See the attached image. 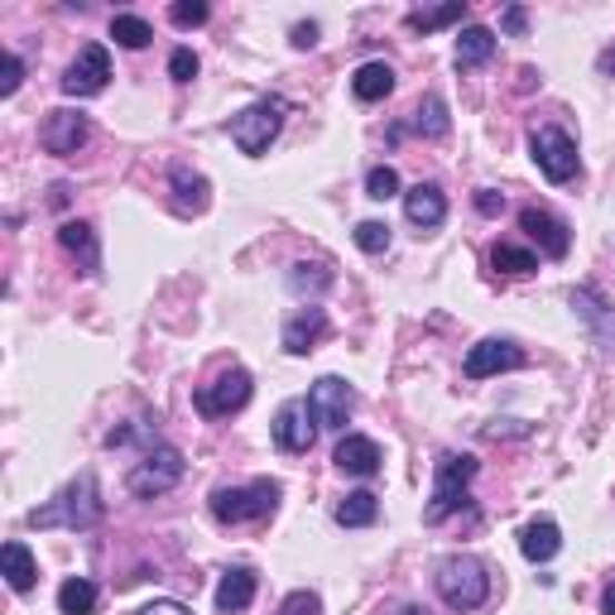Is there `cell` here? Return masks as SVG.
<instances>
[{
  "instance_id": "1",
  "label": "cell",
  "mask_w": 615,
  "mask_h": 615,
  "mask_svg": "<svg viewBox=\"0 0 615 615\" xmlns=\"http://www.w3.org/2000/svg\"><path fill=\"white\" fill-rule=\"evenodd\" d=\"M101 515H107V505H101L97 472H78L49 505L29 510V524L34 530H92V524H101Z\"/></svg>"
},
{
  "instance_id": "2",
  "label": "cell",
  "mask_w": 615,
  "mask_h": 615,
  "mask_svg": "<svg viewBox=\"0 0 615 615\" xmlns=\"http://www.w3.org/2000/svg\"><path fill=\"white\" fill-rule=\"evenodd\" d=\"M280 481L270 476H255L245 486H216L212 491V520L216 524H255V520H270L280 510Z\"/></svg>"
},
{
  "instance_id": "3",
  "label": "cell",
  "mask_w": 615,
  "mask_h": 615,
  "mask_svg": "<svg viewBox=\"0 0 615 615\" xmlns=\"http://www.w3.org/2000/svg\"><path fill=\"white\" fill-rule=\"evenodd\" d=\"M437 596L452 611H481L491 602V567L472 558V553H452V558L437 563Z\"/></svg>"
},
{
  "instance_id": "4",
  "label": "cell",
  "mask_w": 615,
  "mask_h": 615,
  "mask_svg": "<svg viewBox=\"0 0 615 615\" xmlns=\"http://www.w3.org/2000/svg\"><path fill=\"white\" fill-rule=\"evenodd\" d=\"M472 481H476L472 452H443V457L433 462V495H429V505H423V524H443L447 515H457Z\"/></svg>"
},
{
  "instance_id": "5",
  "label": "cell",
  "mask_w": 615,
  "mask_h": 615,
  "mask_svg": "<svg viewBox=\"0 0 615 615\" xmlns=\"http://www.w3.org/2000/svg\"><path fill=\"white\" fill-rule=\"evenodd\" d=\"M284 115H289V101H284V97H260V101H251L245 111L231 115V121H226V135L236 140L241 154H265L270 140L284 130Z\"/></svg>"
},
{
  "instance_id": "6",
  "label": "cell",
  "mask_w": 615,
  "mask_h": 615,
  "mask_svg": "<svg viewBox=\"0 0 615 615\" xmlns=\"http://www.w3.org/2000/svg\"><path fill=\"white\" fill-rule=\"evenodd\" d=\"M183 472H188L183 452L173 447V443H154L135 466H130L125 486H130V495H144V501H154V495H169L173 486H179Z\"/></svg>"
},
{
  "instance_id": "7",
  "label": "cell",
  "mask_w": 615,
  "mask_h": 615,
  "mask_svg": "<svg viewBox=\"0 0 615 615\" xmlns=\"http://www.w3.org/2000/svg\"><path fill=\"white\" fill-rule=\"evenodd\" d=\"M530 154H534V164L544 169L548 183H573L577 169H582L577 140L567 135L563 125H538V130H530Z\"/></svg>"
},
{
  "instance_id": "8",
  "label": "cell",
  "mask_w": 615,
  "mask_h": 615,
  "mask_svg": "<svg viewBox=\"0 0 615 615\" xmlns=\"http://www.w3.org/2000/svg\"><path fill=\"white\" fill-rule=\"evenodd\" d=\"M251 394H255L251 371L231 365V371H222V375L212 380V385H198L193 404H198V414H202V419H231V414H241V409L251 404Z\"/></svg>"
},
{
  "instance_id": "9",
  "label": "cell",
  "mask_w": 615,
  "mask_h": 615,
  "mask_svg": "<svg viewBox=\"0 0 615 615\" xmlns=\"http://www.w3.org/2000/svg\"><path fill=\"white\" fill-rule=\"evenodd\" d=\"M308 414H313L317 429H346L351 409H356V390L346 385L342 375H322L313 390H308Z\"/></svg>"
},
{
  "instance_id": "10",
  "label": "cell",
  "mask_w": 615,
  "mask_h": 615,
  "mask_svg": "<svg viewBox=\"0 0 615 615\" xmlns=\"http://www.w3.org/2000/svg\"><path fill=\"white\" fill-rule=\"evenodd\" d=\"M107 82H111V53L101 43H87L63 72L68 97H97V92H107Z\"/></svg>"
},
{
  "instance_id": "11",
  "label": "cell",
  "mask_w": 615,
  "mask_h": 615,
  "mask_svg": "<svg viewBox=\"0 0 615 615\" xmlns=\"http://www.w3.org/2000/svg\"><path fill=\"white\" fill-rule=\"evenodd\" d=\"M87 135H92V121L82 111H49L39 125V144L49 154H78Z\"/></svg>"
},
{
  "instance_id": "12",
  "label": "cell",
  "mask_w": 615,
  "mask_h": 615,
  "mask_svg": "<svg viewBox=\"0 0 615 615\" xmlns=\"http://www.w3.org/2000/svg\"><path fill=\"white\" fill-rule=\"evenodd\" d=\"M524 365V351L515 342H505V336H486V342H476L466 351L462 371L466 380H486V375H501V371H520Z\"/></svg>"
},
{
  "instance_id": "13",
  "label": "cell",
  "mask_w": 615,
  "mask_h": 615,
  "mask_svg": "<svg viewBox=\"0 0 615 615\" xmlns=\"http://www.w3.org/2000/svg\"><path fill=\"white\" fill-rule=\"evenodd\" d=\"M520 226L538 241V251H544L548 260H563L567 251H573V231H567L563 216H553L548 208H524L520 212Z\"/></svg>"
},
{
  "instance_id": "14",
  "label": "cell",
  "mask_w": 615,
  "mask_h": 615,
  "mask_svg": "<svg viewBox=\"0 0 615 615\" xmlns=\"http://www.w3.org/2000/svg\"><path fill=\"white\" fill-rule=\"evenodd\" d=\"M332 462H336V472H342V476H361V481H365V476L380 472V462H385V457H380V443H375V437L346 433L342 443H336Z\"/></svg>"
},
{
  "instance_id": "15",
  "label": "cell",
  "mask_w": 615,
  "mask_h": 615,
  "mask_svg": "<svg viewBox=\"0 0 615 615\" xmlns=\"http://www.w3.org/2000/svg\"><path fill=\"white\" fill-rule=\"evenodd\" d=\"M313 437H317V423H313V414H308V404L289 400L280 409V419H274V443H280L284 452H308Z\"/></svg>"
},
{
  "instance_id": "16",
  "label": "cell",
  "mask_w": 615,
  "mask_h": 615,
  "mask_svg": "<svg viewBox=\"0 0 615 615\" xmlns=\"http://www.w3.org/2000/svg\"><path fill=\"white\" fill-rule=\"evenodd\" d=\"M573 313L592 327V336L602 342V351H615V308L596 294L592 284L587 289H573Z\"/></svg>"
},
{
  "instance_id": "17",
  "label": "cell",
  "mask_w": 615,
  "mask_h": 615,
  "mask_svg": "<svg viewBox=\"0 0 615 615\" xmlns=\"http://www.w3.org/2000/svg\"><path fill=\"white\" fill-rule=\"evenodd\" d=\"M404 216L414 222L419 231H437L447 222V198H443V188L437 183H414L404 193Z\"/></svg>"
},
{
  "instance_id": "18",
  "label": "cell",
  "mask_w": 615,
  "mask_h": 615,
  "mask_svg": "<svg viewBox=\"0 0 615 615\" xmlns=\"http://www.w3.org/2000/svg\"><path fill=\"white\" fill-rule=\"evenodd\" d=\"M322 336H327V313H322L317 303H308L303 313H294L284 322V351L289 356H308Z\"/></svg>"
},
{
  "instance_id": "19",
  "label": "cell",
  "mask_w": 615,
  "mask_h": 615,
  "mask_svg": "<svg viewBox=\"0 0 615 615\" xmlns=\"http://www.w3.org/2000/svg\"><path fill=\"white\" fill-rule=\"evenodd\" d=\"M558 548H563V530H558V520H530L520 530V553L530 563H548V558H558Z\"/></svg>"
},
{
  "instance_id": "20",
  "label": "cell",
  "mask_w": 615,
  "mask_h": 615,
  "mask_svg": "<svg viewBox=\"0 0 615 615\" xmlns=\"http://www.w3.org/2000/svg\"><path fill=\"white\" fill-rule=\"evenodd\" d=\"M255 587H260V577L251 567H231L222 577V587H216V615H241L255 602Z\"/></svg>"
},
{
  "instance_id": "21",
  "label": "cell",
  "mask_w": 615,
  "mask_h": 615,
  "mask_svg": "<svg viewBox=\"0 0 615 615\" xmlns=\"http://www.w3.org/2000/svg\"><path fill=\"white\" fill-rule=\"evenodd\" d=\"M58 245H63L72 260H82L87 274H101V245H97V231L87 222H63V226H58Z\"/></svg>"
},
{
  "instance_id": "22",
  "label": "cell",
  "mask_w": 615,
  "mask_h": 615,
  "mask_svg": "<svg viewBox=\"0 0 615 615\" xmlns=\"http://www.w3.org/2000/svg\"><path fill=\"white\" fill-rule=\"evenodd\" d=\"M169 183H173V193H179V212H183V216L208 212V179H202V173L173 164V169H169Z\"/></svg>"
},
{
  "instance_id": "23",
  "label": "cell",
  "mask_w": 615,
  "mask_h": 615,
  "mask_svg": "<svg viewBox=\"0 0 615 615\" xmlns=\"http://www.w3.org/2000/svg\"><path fill=\"white\" fill-rule=\"evenodd\" d=\"M452 58H457V68H462V72H466V68L491 63V58H495V34H491L486 24H466L462 34H457V53H452Z\"/></svg>"
},
{
  "instance_id": "24",
  "label": "cell",
  "mask_w": 615,
  "mask_h": 615,
  "mask_svg": "<svg viewBox=\"0 0 615 615\" xmlns=\"http://www.w3.org/2000/svg\"><path fill=\"white\" fill-rule=\"evenodd\" d=\"M351 92H356V101H385L394 92V68L390 63H361L356 72H351Z\"/></svg>"
},
{
  "instance_id": "25",
  "label": "cell",
  "mask_w": 615,
  "mask_h": 615,
  "mask_svg": "<svg viewBox=\"0 0 615 615\" xmlns=\"http://www.w3.org/2000/svg\"><path fill=\"white\" fill-rule=\"evenodd\" d=\"M332 520L342 524V530H371V524L380 520V501L371 491H351L346 501L332 510Z\"/></svg>"
},
{
  "instance_id": "26",
  "label": "cell",
  "mask_w": 615,
  "mask_h": 615,
  "mask_svg": "<svg viewBox=\"0 0 615 615\" xmlns=\"http://www.w3.org/2000/svg\"><path fill=\"white\" fill-rule=\"evenodd\" d=\"M414 130L423 140H443L447 130H452V115H447V101L437 97V92H429L419 101V111H414Z\"/></svg>"
},
{
  "instance_id": "27",
  "label": "cell",
  "mask_w": 615,
  "mask_h": 615,
  "mask_svg": "<svg viewBox=\"0 0 615 615\" xmlns=\"http://www.w3.org/2000/svg\"><path fill=\"white\" fill-rule=\"evenodd\" d=\"M0 558H6V577H10V587L24 596L29 587H34V577H39V567H34V553H29V548L20 544V538H10Z\"/></svg>"
},
{
  "instance_id": "28",
  "label": "cell",
  "mask_w": 615,
  "mask_h": 615,
  "mask_svg": "<svg viewBox=\"0 0 615 615\" xmlns=\"http://www.w3.org/2000/svg\"><path fill=\"white\" fill-rule=\"evenodd\" d=\"M58 611L63 615H92L97 611V582L92 577H68L58 587Z\"/></svg>"
},
{
  "instance_id": "29",
  "label": "cell",
  "mask_w": 615,
  "mask_h": 615,
  "mask_svg": "<svg viewBox=\"0 0 615 615\" xmlns=\"http://www.w3.org/2000/svg\"><path fill=\"white\" fill-rule=\"evenodd\" d=\"M289 289H294L299 299H317L332 289V270L327 265H308V260H299L294 270H289Z\"/></svg>"
},
{
  "instance_id": "30",
  "label": "cell",
  "mask_w": 615,
  "mask_h": 615,
  "mask_svg": "<svg viewBox=\"0 0 615 615\" xmlns=\"http://www.w3.org/2000/svg\"><path fill=\"white\" fill-rule=\"evenodd\" d=\"M491 265L501 270V274H534V270H538V260H534V251H524V245L501 241V245L491 251Z\"/></svg>"
},
{
  "instance_id": "31",
  "label": "cell",
  "mask_w": 615,
  "mask_h": 615,
  "mask_svg": "<svg viewBox=\"0 0 615 615\" xmlns=\"http://www.w3.org/2000/svg\"><path fill=\"white\" fill-rule=\"evenodd\" d=\"M111 39L121 43V49H144V43L154 39V29H150V20H140V14H115Z\"/></svg>"
},
{
  "instance_id": "32",
  "label": "cell",
  "mask_w": 615,
  "mask_h": 615,
  "mask_svg": "<svg viewBox=\"0 0 615 615\" xmlns=\"http://www.w3.org/2000/svg\"><path fill=\"white\" fill-rule=\"evenodd\" d=\"M466 20V6H437V10H414L409 14V29H419V34H429V29H443V24H457Z\"/></svg>"
},
{
  "instance_id": "33",
  "label": "cell",
  "mask_w": 615,
  "mask_h": 615,
  "mask_svg": "<svg viewBox=\"0 0 615 615\" xmlns=\"http://www.w3.org/2000/svg\"><path fill=\"white\" fill-rule=\"evenodd\" d=\"M365 198H375V202L400 198V173H394L390 164H375L371 173H365Z\"/></svg>"
},
{
  "instance_id": "34",
  "label": "cell",
  "mask_w": 615,
  "mask_h": 615,
  "mask_svg": "<svg viewBox=\"0 0 615 615\" xmlns=\"http://www.w3.org/2000/svg\"><path fill=\"white\" fill-rule=\"evenodd\" d=\"M356 245H361L365 255L390 251V226L385 222H356Z\"/></svg>"
},
{
  "instance_id": "35",
  "label": "cell",
  "mask_w": 615,
  "mask_h": 615,
  "mask_svg": "<svg viewBox=\"0 0 615 615\" xmlns=\"http://www.w3.org/2000/svg\"><path fill=\"white\" fill-rule=\"evenodd\" d=\"M208 6L202 0H179V6H169V20L179 24V29H198V24H208Z\"/></svg>"
},
{
  "instance_id": "36",
  "label": "cell",
  "mask_w": 615,
  "mask_h": 615,
  "mask_svg": "<svg viewBox=\"0 0 615 615\" xmlns=\"http://www.w3.org/2000/svg\"><path fill=\"white\" fill-rule=\"evenodd\" d=\"M169 78L173 82H193L198 78V53L193 49H173L169 53Z\"/></svg>"
},
{
  "instance_id": "37",
  "label": "cell",
  "mask_w": 615,
  "mask_h": 615,
  "mask_svg": "<svg viewBox=\"0 0 615 615\" xmlns=\"http://www.w3.org/2000/svg\"><path fill=\"white\" fill-rule=\"evenodd\" d=\"M280 615H322V596L317 592H289Z\"/></svg>"
},
{
  "instance_id": "38",
  "label": "cell",
  "mask_w": 615,
  "mask_h": 615,
  "mask_svg": "<svg viewBox=\"0 0 615 615\" xmlns=\"http://www.w3.org/2000/svg\"><path fill=\"white\" fill-rule=\"evenodd\" d=\"M20 82H24L20 53H6V82H0V97H14V92H20Z\"/></svg>"
},
{
  "instance_id": "39",
  "label": "cell",
  "mask_w": 615,
  "mask_h": 615,
  "mask_svg": "<svg viewBox=\"0 0 615 615\" xmlns=\"http://www.w3.org/2000/svg\"><path fill=\"white\" fill-rule=\"evenodd\" d=\"M476 212H481V216H501V212H505V198L491 193V188H481V193H476Z\"/></svg>"
},
{
  "instance_id": "40",
  "label": "cell",
  "mask_w": 615,
  "mask_h": 615,
  "mask_svg": "<svg viewBox=\"0 0 615 615\" xmlns=\"http://www.w3.org/2000/svg\"><path fill=\"white\" fill-rule=\"evenodd\" d=\"M135 615H193V611H188L183 602H150V606L135 611Z\"/></svg>"
},
{
  "instance_id": "41",
  "label": "cell",
  "mask_w": 615,
  "mask_h": 615,
  "mask_svg": "<svg viewBox=\"0 0 615 615\" xmlns=\"http://www.w3.org/2000/svg\"><path fill=\"white\" fill-rule=\"evenodd\" d=\"M501 433H530V429H524V423L520 419H495V423H486V437H501Z\"/></svg>"
},
{
  "instance_id": "42",
  "label": "cell",
  "mask_w": 615,
  "mask_h": 615,
  "mask_svg": "<svg viewBox=\"0 0 615 615\" xmlns=\"http://www.w3.org/2000/svg\"><path fill=\"white\" fill-rule=\"evenodd\" d=\"M313 43H317V24L313 20L294 24V49H313Z\"/></svg>"
},
{
  "instance_id": "43",
  "label": "cell",
  "mask_w": 615,
  "mask_h": 615,
  "mask_svg": "<svg viewBox=\"0 0 615 615\" xmlns=\"http://www.w3.org/2000/svg\"><path fill=\"white\" fill-rule=\"evenodd\" d=\"M505 29H510V34H524V24H530V14H524V6H510L505 10V20H501Z\"/></svg>"
},
{
  "instance_id": "44",
  "label": "cell",
  "mask_w": 615,
  "mask_h": 615,
  "mask_svg": "<svg viewBox=\"0 0 615 615\" xmlns=\"http://www.w3.org/2000/svg\"><path fill=\"white\" fill-rule=\"evenodd\" d=\"M596 72H602V78H615V43H611V49H602V58H596Z\"/></svg>"
},
{
  "instance_id": "45",
  "label": "cell",
  "mask_w": 615,
  "mask_h": 615,
  "mask_svg": "<svg viewBox=\"0 0 615 615\" xmlns=\"http://www.w3.org/2000/svg\"><path fill=\"white\" fill-rule=\"evenodd\" d=\"M602 615H615V577L606 582V592H602Z\"/></svg>"
},
{
  "instance_id": "46",
  "label": "cell",
  "mask_w": 615,
  "mask_h": 615,
  "mask_svg": "<svg viewBox=\"0 0 615 615\" xmlns=\"http://www.w3.org/2000/svg\"><path fill=\"white\" fill-rule=\"evenodd\" d=\"M390 615H429V611H423V606H409V602H404V606H394Z\"/></svg>"
}]
</instances>
